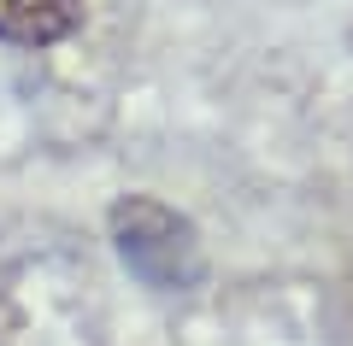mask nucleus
Here are the masks:
<instances>
[{
    "instance_id": "f257e3e1",
    "label": "nucleus",
    "mask_w": 353,
    "mask_h": 346,
    "mask_svg": "<svg viewBox=\"0 0 353 346\" xmlns=\"http://www.w3.org/2000/svg\"><path fill=\"white\" fill-rule=\"evenodd\" d=\"M112 252L124 259V270L153 294H194L206 282V247L201 229L176 206L153 194H124L112 206Z\"/></svg>"
},
{
    "instance_id": "f03ea898",
    "label": "nucleus",
    "mask_w": 353,
    "mask_h": 346,
    "mask_svg": "<svg viewBox=\"0 0 353 346\" xmlns=\"http://www.w3.org/2000/svg\"><path fill=\"white\" fill-rule=\"evenodd\" d=\"M88 18L83 0H0V41L6 47H53L77 36Z\"/></svg>"
}]
</instances>
